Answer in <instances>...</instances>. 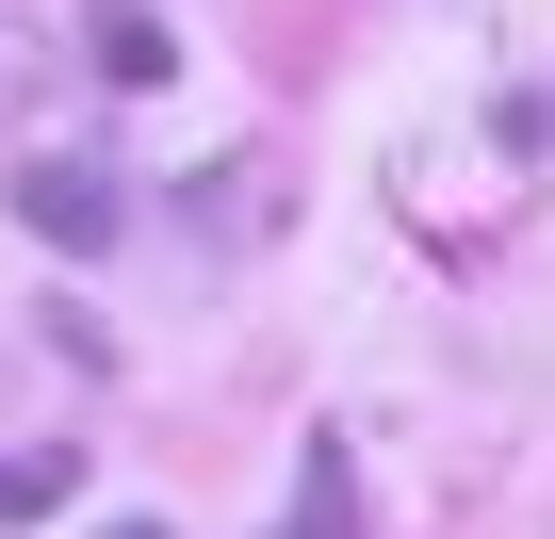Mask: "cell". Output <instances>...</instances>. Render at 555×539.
<instances>
[{"label":"cell","instance_id":"6da1fadb","mask_svg":"<svg viewBox=\"0 0 555 539\" xmlns=\"http://www.w3.org/2000/svg\"><path fill=\"white\" fill-rule=\"evenodd\" d=\"M17 213H34V245H66V261H99L131 196H115L99 164H17Z\"/></svg>","mask_w":555,"mask_h":539},{"label":"cell","instance_id":"7a4b0ae2","mask_svg":"<svg viewBox=\"0 0 555 539\" xmlns=\"http://www.w3.org/2000/svg\"><path fill=\"white\" fill-rule=\"evenodd\" d=\"M360 523V474H344V441H311L295 458V523H278V539H344Z\"/></svg>","mask_w":555,"mask_h":539},{"label":"cell","instance_id":"3957f363","mask_svg":"<svg viewBox=\"0 0 555 539\" xmlns=\"http://www.w3.org/2000/svg\"><path fill=\"white\" fill-rule=\"evenodd\" d=\"M99 66H115V82H164L180 50H164V17H99Z\"/></svg>","mask_w":555,"mask_h":539},{"label":"cell","instance_id":"277c9868","mask_svg":"<svg viewBox=\"0 0 555 539\" xmlns=\"http://www.w3.org/2000/svg\"><path fill=\"white\" fill-rule=\"evenodd\" d=\"M66 490H82L66 458H0V523H17V506H66Z\"/></svg>","mask_w":555,"mask_h":539}]
</instances>
